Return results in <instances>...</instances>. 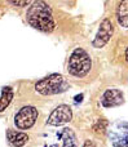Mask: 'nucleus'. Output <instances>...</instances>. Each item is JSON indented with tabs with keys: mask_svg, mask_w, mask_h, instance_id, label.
Instances as JSON below:
<instances>
[{
	"mask_svg": "<svg viewBox=\"0 0 128 147\" xmlns=\"http://www.w3.org/2000/svg\"><path fill=\"white\" fill-rule=\"evenodd\" d=\"M108 127H109L108 121H106V120H104V119H101V120H98V121L95 124L93 130H95L97 134H104V133L108 132Z\"/></svg>",
	"mask_w": 128,
	"mask_h": 147,
	"instance_id": "ddd939ff",
	"label": "nucleus"
},
{
	"mask_svg": "<svg viewBox=\"0 0 128 147\" xmlns=\"http://www.w3.org/2000/svg\"><path fill=\"white\" fill-rule=\"evenodd\" d=\"M71 119H72L71 107L67 106V105H60V106L56 107V109L52 111V114L49 115L48 124L58 127V125L66 124V123L71 121Z\"/></svg>",
	"mask_w": 128,
	"mask_h": 147,
	"instance_id": "423d86ee",
	"label": "nucleus"
},
{
	"mask_svg": "<svg viewBox=\"0 0 128 147\" xmlns=\"http://www.w3.org/2000/svg\"><path fill=\"white\" fill-rule=\"evenodd\" d=\"M26 20L30 26L43 32H52L56 27L51 7L43 0H36L33 3L26 13Z\"/></svg>",
	"mask_w": 128,
	"mask_h": 147,
	"instance_id": "f257e3e1",
	"label": "nucleus"
},
{
	"mask_svg": "<svg viewBox=\"0 0 128 147\" xmlns=\"http://www.w3.org/2000/svg\"><path fill=\"white\" fill-rule=\"evenodd\" d=\"M124 102V96L119 89H108L104 93L102 98H101V103L104 107H115L121 106Z\"/></svg>",
	"mask_w": 128,
	"mask_h": 147,
	"instance_id": "6e6552de",
	"label": "nucleus"
},
{
	"mask_svg": "<svg viewBox=\"0 0 128 147\" xmlns=\"http://www.w3.org/2000/svg\"><path fill=\"white\" fill-rule=\"evenodd\" d=\"M67 83L65 81L64 76L60 74H52L35 84V90L41 96H52L64 92Z\"/></svg>",
	"mask_w": 128,
	"mask_h": 147,
	"instance_id": "7ed1b4c3",
	"label": "nucleus"
},
{
	"mask_svg": "<svg viewBox=\"0 0 128 147\" xmlns=\"http://www.w3.org/2000/svg\"><path fill=\"white\" fill-rule=\"evenodd\" d=\"M13 99V90L9 86H4L1 89V96H0V112L4 111L8 106L10 105Z\"/></svg>",
	"mask_w": 128,
	"mask_h": 147,
	"instance_id": "f8f14e48",
	"label": "nucleus"
},
{
	"mask_svg": "<svg viewBox=\"0 0 128 147\" xmlns=\"http://www.w3.org/2000/svg\"><path fill=\"white\" fill-rule=\"evenodd\" d=\"M114 32V27H113V23L109 18H105V20L101 22L100 28L97 31V35H96L95 40H93V47L95 48H102L108 44V41L110 40L111 35Z\"/></svg>",
	"mask_w": 128,
	"mask_h": 147,
	"instance_id": "0eeeda50",
	"label": "nucleus"
},
{
	"mask_svg": "<svg viewBox=\"0 0 128 147\" xmlns=\"http://www.w3.org/2000/svg\"><path fill=\"white\" fill-rule=\"evenodd\" d=\"M116 18L122 27L128 30V0H122L116 9Z\"/></svg>",
	"mask_w": 128,
	"mask_h": 147,
	"instance_id": "9d476101",
	"label": "nucleus"
},
{
	"mask_svg": "<svg viewBox=\"0 0 128 147\" xmlns=\"http://www.w3.org/2000/svg\"><path fill=\"white\" fill-rule=\"evenodd\" d=\"M82 98H83V94H80V96H77V97H75V101L80 102V101H82Z\"/></svg>",
	"mask_w": 128,
	"mask_h": 147,
	"instance_id": "2eb2a0df",
	"label": "nucleus"
},
{
	"mask_svg": "<svg viewBox=\"0 0 128 147\" xmlns=\"http://www.w3.org/2000/svg\"><path fill=\"white\" fill-rule=\"evenodd\" d=\"M126 59L128 61V47H127V49H126Z\"/></svg>",
	"mask_w": 128,
	"mask_h": 147,
	"instance_id": "dca6fc26",
	"label": "nucleus"
},
{
	"mask_svg": "<svg viewBox=\"0 0 128 147\" xmlns=\"http://www.w3.org/2000/svg\"><path fill=\"white\" fill-rule=\"evenodd\" d=\"M10 4H13L14 7H26L30 4L31 0H8Z\"/></svg>",
	"mask_w": 128,
	"mask_h": 147,
	"instance_id": "4468645a",
	"label": "nucleus"
},
{
	"mask_svg": "<svg viewBox=\"0 0 128 147\" xmlns=\"http://www.w3.org/2000/svg\"><path fill=\"white\" fill-rule=\"evenodd\" d=\"M7 140H8V142L13 146H22L28 141V136L26 134V133L16 132V130H8Z\"/></svg>",
	"mask_w": 128,
	"mask_h": 147,
	"instance_id": "9b49d317",
	"label": "nucleus"
},
{
	"mask_svg": "<svg viewBox=\"0 0 128 147\" xmlns=\"http://www.w3.org/2000/svg\"><path fill=\"white\" fill-rule=\"evenodd\" d=\"M38 119V110L34 106H25L17 112L14 117V124L17 128L25 130L30 129Z\"/></svg>",
	"mask_w": 128,
	"mask_h": 147,
	"instance_id": "39448f33",
	"label": "nucleus"
},
{
	"mask_svg": "<svg viewBox=\"0 0 128 147\" xmlns=\"http://www.w3.org/2000/svg\"><path fill=\"white\" fill-rule=\"evenodd\" d=\"M92 67V59L89 54L83 48H77L71 53L67 63V70L75 78H83L91 71Z\"/></svg>",
	"mask_w": 128,
	"mask_h": 147,
	"instance_id": "f03ea898",
	"label": "nucleus"
},
{
	"mask_svg": "<svg viewBox=\"0 0 128 147\" xmlns=\"http://www.w3.org/2000/svg\"><path fill=\"white\" fill-rule=\"evenodd\" d=\"M57 138L61 141V145L65 147H74L77 146V137H75V133L72 132L69 128H65V129L60 130L57 133Z\"/></svg>",
	"mask_w": 128,
	"mask_h": 147,
	"instance_id": "1a4fd4ad",
	"label": "nucleus"
},
{
	"mask_svg": "<svg viewBox=\"0 0 128 147\" xmlns=\"http://www.w3.org/2000/svg\"><path fill=\"white\" fill-rule=\"evenodd\" d=\"M108 134L113 146H128V123L126 121H115L108 127Z\"/></svg>",
	"mask_w": 128,
	"mask_h": 147,
	"instance_id": "20e7f679",
	"label": "nucleus"
}]
</instances>
